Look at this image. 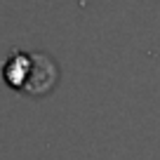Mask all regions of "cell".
<instances>
[{"mask_svg":"<svg viewBox=\"0 0 160 160\" xmlns=\"http://www.w3.org/2000/svg\"><path fill=\"white\" fill-rule=\"evenodd\" d=\"M2 78L12 90L28 97H40L54 87L59 71L42 52H12L2 66Z\"/></svg>","mask_w":160,"mask_h":160,"instance_id":"1","label":"cell"}]
</instances>
